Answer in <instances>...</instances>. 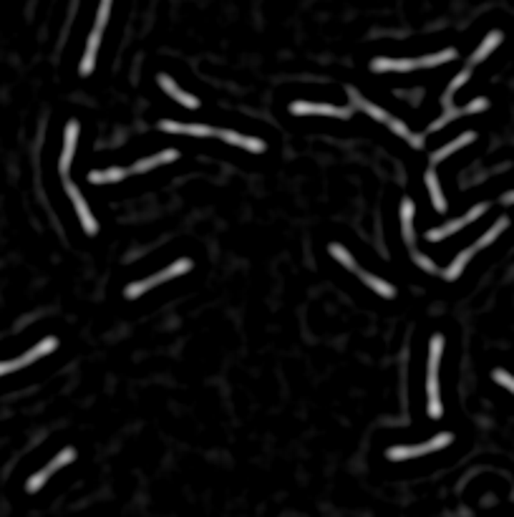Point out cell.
I'll return each mask as SVG.
<instances>
[{"instance_id":"1","label":"cell","mask_w":514,"mask_h":517,"mask_svg":"<svg viewBox=\"0 0 514 517\" xmlns=\"http://www.w3.org/2000/svg\"><path fill=\"white\" fill-rule=\"evenodd\" d=\"M187 270H192V260L182 258V260H177V263H171L169 268H164L162 272L152 275V278L139 280V283H132V286H126L124 295H126L129 300H134V298H139V295H144V293L149 291V288L162 286V283H166V280H171V278H179V275H185Z\"/></svg>"},{"instance_id":"2","label":"cell","mask_w":514,"mask_h":517,"mask_svg":"<svg viewBox=\"0 0 514 517\" xmlns=\"http://www.w3.org/2000/svg\"><path fill=\"white\" fill-rule=\"evenodd\" d=\"M451 442H454V434H451V431H442V434H436L434 439H428V442H423V445H414V447H391V449L386 452V457H389L391 462H401V459L421 457V454H428V452L444 449V447H449Z\"/></svg>"},{"instance_id":"3","label":"cell","mask_w":514,"mask_h":517,"mask_svg":"<svg viewBox=\"0 0 514 517\" xmlns=\"http://www.w3.org/2000/svg\"><path fill=\"white\" fill-rule=\"evenodd\" d=\"M56 346H59V341L56 339H43L38 346H33L28 353H23L20 358H15V361H0V376H6V373L10 371H20V369H26V366L36 364L40 356H46V353L56 351Z\"/></svg>"},{"instance_id":"4","label":"cell","mask_w":514,"mask_h":517,"mask_svg":"<svg viewBox=\"0 0 514 517\" xmlns=\"http://www.w3.org/2000/svg\"><path fill=\"white\" fill-rule=\"evenodd\" d=\"M73 459H76V449H71V447H66V449L61 452L59 457H56V459H51V462H48L46 467H43V470H40V472H36L33 477L28 479L26 490H28V492H38L40 487H43V484L48 482V477H51V474H56V472H59L61 467H66V464H71Z\"/></svg>"},{"instance_id":"5","label":"cell","mask_w":514,"mask_h":517,"mask_svg":"<svg viewBox=\"0 0 514 517\" xmlns=\"http://www.w3.org/2000/svg\"><path fill=\"white\" fill-rule=\"evenodd\" d=\"M484 213H487V205L481 202V205L472 207V210H469V213L464 215V217L451 219V222H446L444 227H436V230H428V232H426V240H428V242H439V240L449 238V235H454L456 230H462V227L472 225V222H474V219H479Z\"/></svg>"},{"instance_id":"6","label":"cell","mask_w":514,"mask_h":517,"mask_svg":"<svg viewBox=\"0 0 514 517\" xmlns=\"http://www.w3.org/2000/svg\"><path fill=\"white\" fill-rule=\"evenodd\" d=\"M66 192H68V197L73 199V205H76V213H79V219H81V225H84V230L88 232V235H93V232L99 230V225H96L91 210H88V205H86L84 194H81L79 190L73 187V182H68V179H66Z\"/></svg>"},{"instance_id":"7","label":"cell","mask_w":514,"mask_h":517,"mask_svg":"<svg viewBox=\"0 0 514 517\" xmlns=\"http://www.w3.org/2000/svg\"><path fill=\"white\" fill-rule=\"evenodd\" d=\"M290 111L293 114H323V116H338V119H350V109H343V107H328V104H308V101H295L290 104Z\"/></svg>"},{"instance_id":"8","label":"cell","mask_w":514,"mask_h":517,"mask_svg":"<svg viewBox=\"0 0 514 517\" xmlns=\"http://www.w3.org/2000/svg\"><path fill=\"white\" fill-rule=\"evenodd\" d=\"M215 137H219L222 141H227V144H235V146H242V149H247V152H265V141L257 139V137H244V134H237V132H230V129H217L215 132Z\"/></svg>"},{"instance_id":"9","label":"cell","mask_w":514,"mask_h":517,"mask_svg":"<svg viewBox=\"0 0 514 517\" xmlns=\"http://www.w3.org/2000/svg\"><path fill=\"white\" fill-rule=\"evenodd\" d=\"M157 81H159V86L164 88V91L169 93V96H171L174 101H179L182 107H187V109H197V107H199V99H197V96H192V93L182 91V88H179L177 84H174V81H171L169 76H166V73H159Z\"/></svg>"},{"instance_id":"10","label":"cell","mask_w":514,"mask_h":517,"mask_svg":"<svg viewBox=\"0 0 514 517\" xmlns=\"http://www.w3.org/2000/svg\"><path fill=\"white\" fill-rule=\"evenodd\" d=\"M159 129L162 132H171V134H192V137H215V129L205 124H179V121H159Z\"/></svg>"},{"instance_id":"11","label":"cell","mask_w":514,"mask_h":517,"mask_svg":"<svg viewBox=\"0 0 514 517\" xmlns=\"http://www.w3.org/2000/svg\"><path fill=\"white\" fill-rule=\"evenodd\" d=\"M76 141H79V124L68 121L66 134H63V154H61V172L66 174L68 167L73 162V152H76Z\"/></svg>"},{"instance_id":"12","label":"cell","mask_w":514,"mask_h":517,"mask_svg":"<svg viewBox=\"0 0 514 517\" xmlns=\"http://www.w3.org/2000/svg\"><path fill=\"white\" fill-rule=\"evenodd\" d=\"M179 160V152L177 149H164V152L154 154V157H146V160H139L137 164L132 167L134 174H144L154 167H162V164H169V162H177Z\"/></svg>"},{"instance_id":"13","label":"cell","mask_w":514,"mask_h":517,"mask_svg":"<svg viewBox=\"0 0 514 517\" xmlns=\"http://www.w3.org/2000/svg\"><path fill=\"white\" fill-rule=\"evenodd\" d=\"M476 139V134L474 132H464L459 139H454V141H449L446 146H442V149H436L434 154H431V164H439V162H444L449 157V154H454V152H459V149H464L467 144H472V141Z\"/></svg>"},{"instance_id":"14","label":"cell","mask_w":514,"mask_h":517,"mask_svg":"<svg viewBox=\"0 0 514 517\" xmlns=\"http://www.w3.org/2000/svg\"><path fill=\"white\" fill-rule=\"evenodd\" d=\"M426 394H428V417L439 419L444 414V409H442V399H439V378H436V373H428L426 376Z\"/></svg>"},{"instance_id":"15","label":"cell","mask_w":514,"mask_h":517,"mask_svg":"<svg viewBox=\"0 0 514 517\" xmlns=\"http://www.w3.org/2000/svg\"><path fill=\"white\" fill-rule=\"evenodd\" d=\"M348 93H350V99H353V104H356V107H361L363 111L368 114L371 119L381 121V124H389V121H391L389 111H383V109H378L376 104H371V101H366V99L361 96V93L356 91V88H348Z\"/></svg>"},{"instance_id":"16","label":"cell","mask_w":514,"mask_h":517,"mask_svg":"<svg viewBox=\"0 0 514 517\" xmlns=\"http://www.w3.org/2000/svg\"><path fill=\"white\" fill-rule=\"evenodd\" d=\"M101 31H104V28H93L91 38H88L84 61H81V73H84V76H88V73L93 71V61H96V51H99V43H101Z\"/></svg>"},{"instance_id":"17","label":"cell","mask_w":514,"mask_h":517,"mask_svg":"<svg viewBox=\"0 0 514 517\" xmlns=\"http://www.w3.org/2000/svg\"><path fill=\"white\" fill-rule=\"evenodd\" d=\"M373 71H411L416 68V59H376L371 63Z\"/></svg>"},{"instance_id":"18","label":"cell","mask_w":514,"mask_h":517,"mask_svg":"<svg viewBox=\"0 0 514 517\" xmlns=\"http://www.w3.org/2000/svg\"><path fill=\"white\" fill-rule=\"evenodd\" d=\"M501 38H504V36H501L499 31H492V33H489L487 38L481 40V46L476 48V51H474V56L469 59V63H481V61L487 59V56L492 54V51H494L497 46H499V43H501Z\"/></svg>"},{"instance_id":"19","label":"cell","mask_w":514,"mask_h":517,"mask_svg":"<svg viewBox=\"0 0 514 517\" xmlns=\"http://www.w3.org/2000/svg\"><path fill=\"white\" fill-rule=\"evenodd\" d=\"M126 169H121V167H111V169H93L91 174H88V182L91 185H109V182H121V179L126 177Z\"/></svg>"},{"instance_id":"20","label":"cell","mask_w":514,"mask_h":517,"mask_svg":"<svg viewBox=\"0 0 514 517\" xmlns=\"http://www.w3.org/2000/svg\"><path fill=\"white\" fill-rule=\"evenodd\" d=\"M474 252H476L474 247H467V250L459 252V255L454 258V263H451V265L444 270V278H446V280H456V278H459V275L464 272V268H467V263L472 260V255H474Z\"/></svg>"},{"instance_id":"21","label":"cell","mask_w":514,"mask_h":517,"mask_svg":"<svg viewBox=\"0 0 514 517\" xmlns=\"http://www.w3.org/2000/svg\"><path fill=\"white\" fill-rule=\"evenodd\" d=\"M401 227L406 242L414 245V202L411 199H403L401 202Z\"/></svg>"},{"instance_id":"22","label":"cell","mask_w":514,"mask_h":517,"mask_svg":"<svg viewBox=\"0 0 514 517\" xmlns=\"http://www.w3.org/2000/svg\"><path fill=\"white\" fill-rule=\"evenodd\" d=\"M358 275L363 278V283H366V286L373 288V291H376L378 295H383V298H394V295H396V288L391 286V283H386V280L376 278V275H371V272H363V270H358Z\"/></svg>"},{"instance_id":"23","label":"cell","mask_w":514,"mask_h":517,"mask_svg":"<svg viewBox=\"0 0 514 517\" xmlns=\"http://www.w3.org/2000/svg\"><path fill=\"white\" fill-rule=\"evenodd\" d=\"M426 187H428V192H431V202H434L436 210H439V213H446V199H444V192H442V187H439V179H436L434 169H428L426 172Z\"/></svg>"},{"instance_id":"24","label":"cell","mask_w":514,"mask_h":517,"mask_svg":"<svg viewBox=\"0 0 514 517\" xmlns=\"http://www.w3.org/2000/svg\"><path fill=\"white\" fill-rule=\"evenodd\" d=\"M507 227H509V217H501V219H497L494 225L489 227V230L484 232V235H481L479 240H476L474 250H481V247L492 245V242H494V240L499 238V235H501V232H504V230H507Z\"/></svg>"},{"instance_id":"25","label":"cell","mask_w":514,"mask_h":517,"mask_svg":"<svg viewBox=\"0 0 514 517\" xmlns=\"http://www.w3.org/2000/svg\"><path fill=\"white\" fill-rule=\"evenodd\" d=\"M456 59V51L454 48H446L442 54H431V56H423V59H416V68H431V66H442V63H449V61Z\"/></svg>"},{"instance_id":"26","label":"cell","mask_w":514,"mask_h":517,"mask_svg":"<svg viewBox=\"0 0 514 517\" xmlns=\"http://www.w3.org/2000/svg\"><path fill=\"white\" fill-rule=\"evenodd\" d=\"M442 351H444V336L436 333L434 339H431V346H428V373H436L439 361H442Z\"/></svg>"},{"instance_id":"27","label":"cell","mask_w":514,"mask_h":517,"mask_svg":"<svg viewBox=\"0 0 514 517\" xmlns=\"http://www.w3.org/2000/svg\"><path fill=\"white\" fill-rule=\"evenodd\" d=\"M330 255H333V258H336L343 268H348V270H356V272L361 270V268L356 265V260H353V255H350V252L345 250L343 245H336V242H333V245H330Z\"/></svg>"},{"instance_id":"28","label":"cell","mask_w":514,"mask_h":517,"mask_svg":"<svg viewBox=\"0 0 514 517\" xmlns=\"http://www.w3.org/2000/svg\"><path fill=\"white\" fill-rule=\"evenodd\" d=\"M492 376H494L497 384L504 386V389H509V392L514 394V376H512V373H507V371H501V369H497V371L492 373Z\"/></svg>"},{"instance_id":"29","label":"cell","mask_w":514,"mask_h":517,"mask_svg":"<svg viewBox=\"0 0 514 517\" xmlns=\"http://www.w3.org/2000/svg\"><path fill=\"white\" fill-rule=\"evenodd\" d=\"M469 76H472V73H469V68H467V71H462V73H459V76H456L454 81H451V86L446 88V101H451V93H454L456 88H462L464 84H467V81H469Z\"/></svg>"},{"instance_id":"30","label":"cell","mask_w":514,"mask_h":517,"mask_svg":"<svg viewBox=\"0 0 514 517\" xmlns=\"http://www.w3.org/2000/svg\"><path fill=\"white\" fill-rule=\"evenodd\" d=\"M109 10H111V0H101L99 20H96V28H104V26H106V20H109Z\"/></svg>"},{"instance_id":"31","label":"cell","mask_w":514,"mask_h":517,"mask_svg":"<svg viewBox=\"0 0 514 517\" xmlns=\"http://www.w3.org/2000/svg\"><path fill=\"white\" fill-rule=\"evenodd\" d=\"M414 263H416V265H421L423 270H428V272H434V270H436L434 263H431V260H428L426 255H421V252H414Z\"/></svg>"},{"instance_id":"32","label":"cell","mask_w":514,"mask_h":517,"mask_svg":"<svg viewBox=\"0 0 514 517\" xmlns=\"http://www.w3.org/2000/svg\"><path fill=\"white\" fill-rule=\"evenodd\" d=\"M501 202H504V205H514V192L504 194V197H501Z\"/></svg>"}]
</instances>
